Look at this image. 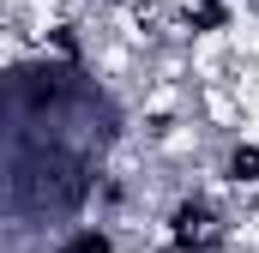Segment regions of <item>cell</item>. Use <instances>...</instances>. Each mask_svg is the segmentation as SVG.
<instances>
[{
    "mask_svg": "<svg viewBox=\"0 0 259 253\" xmlns=\"http://www.w3.org/2000/svg\"><path fill=\"white\" fill-rule=\"evenodd\" d=\"M175 241H181V247H211V241H217V217H211L205 205H181V211H175Z\"/></svg>",
    "mask_w": 259,
    "mask_h": 253,
    "instance_id": "1",
    "label": "cell"
}]
</instances>
